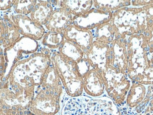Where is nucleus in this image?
<instances>
[{"instance_id": "nucleus-24", "label": "nucleus", "mask_w": 153, "mask_h": 115, "mask_svg": "<svg viewBox=\"0 0 153 115\" xmlns=\"http://www.w3.org/2000/svg\"><path fill=\"white\" fill-rule=\"evenodd\" d=\"M131 6L129 0H117V1H98L94 0L93 8L106 12L114 13L118 9Z\"/></svg>"}, {"instance_id": "nucleus-4", "label": "nucleus", "mask_w": 153, "mask_h": 115, "mask_svg": "<svg viewBox=\"0 0 153 115\" xmlns=\"http://www.w3.org/2000/svg\"><path fill=\"white\" fill-rule=\"evenodd\" d=\"M51 62L62 81L67 96L83 95V78L78 72L76 63L62 57L58 51H53Z\"/></svg>"}, {"instance_id": "nucleus-27", "label": "nucleus", "mask_w": 153, "mask_h": 115, "mask_svg": "<svg viewBox=\"0 0 153 115\" xmlns=\"http://www.w3.org/2000/svg\"><path fill=\"white\" fill-rule=\"evenodd\" d=\"M140 83L145 86L153 85V53L150 54L148 67L143 74Z\"/></svg>"}, {"instance_id": "nucleus-8", "label": "nucleus", "mask_w": 153, "mask_h": 115, "mask_svg": "<svg viewBox=\"0 0 153 115\" xmlns=\"http://www.w3.org/2000/svg\"><path fill=\"white\" fill-rule=\"evenodd\" d=\"M39 48V41L22 36L14 45L9 48L4 49L7 67L4 76L0 82L6 81L11 68L14 64L36 53Z\"/></svg>"}, {"instance_id": "nucleus-13", "label": "nucleus", "mask_w": 153, "mask_h": 115, "mask_svg": "<svg viewBox=\"0 0 153 115\" xmlns=\"http://www.w3.org/2000/svg\"><path fill=\"white\" fill-rule=\"evenodd\" d=\"M83 90L86 96L97 98L106 93L101 72L91 68L83 78Z\"/></svg>"}, {"instance_id": "nucleus-20", "label": "nucleus", "mask_w": 153, "mask_h": 115, "mask_svg": "<svg viewBox=\"0 0 153 115\" xmlns=\"http://www.w3.org/2000/svg\"><path fill=\"white\" fill-rule=\"evenodd\" d=\"M147 93V86L140 83H133L126 97L125 105L132 110L137 106L145 98Z\"/></svg>"}, {"instance_id": "nucleus-38", "label": "nucleus", "mask_w": 153, "mask_h": 115, "mask_svg": "<svg viewBox=\"0 0 153 115\" xmlns=\"http://www.w3.org/2000/svg\"><path fill=\"white\" fill-rule=\"evenodd\" d=\"M141 115H144V114H141Z\"/></svg>"}, {"instance_id": "nucleus-30", "label": "nucleus", "mask_w": 153, "mask_h": 115, "mask_svg": "<svg viewBox=\"0 0 153 115\" xmlns=\"http://www.w3.org/2000/svg\"><path fill=\"white\" fill-rule=\"evenodd\" d=\"M6 59L4 54V49L2 47H0V81L2 79L6 72Z\"/></svg>"}, {"instance_id": "nucleus-35", "label": "nucleus", "mask_w": 153, "mask_h": 115, "mask_svg": "<svg viewBox=\"0 0 153 115\" xmlns=\"http://www.w3.org/2000/svg\"><path fill=\"white\" fill-rule=\"evenodd\" d=\"M153 114V99L149 103L148 107H146L143 114L144 115H151Z\"/></svg>"}, {"instance_id": "nucleus-31", "label": "nucleus", "mask_w": 153, "mask_h": 115, "mask_svg": "<svg viewBox=\"0 0 153 115\" xmlns=\"http://www.w3.org/2000/svg\"><path fill=\"white\" fill-rule=\"evenodd\" d=\"M27 110L0 109V115H26Z\"/></svg>"}, {"instance_id": "nucleus-17", "label": "nucleus", "mask_w": 153, "mask_h": 115, "mask_svg": "<svg viewBox=\"0 0 153 115\" xmlns=\"http://www.w3.org/2000/svg\"><path fill=\"white\" fill-rule=\"evenodd\" d=\"M54 9L51 1L39 0L37 1V4L30 13L29 17L36 24L44 26L47 24Z\"/></svg>"}, {"instance_id": "nucleus-10", "label": "nucleus", "mask_w": 153, "mask_h": 115, "mask_svg": "<svg viewBox=\"0 0 153 115\" xmlns=\"http://www.w3.org/2000/svg\"><path fill=\"white\" fill-rule=\"evenodd\" d=\"M112 15L113 13L100 11L92 7L84 14L74 16L72 24L82 29L92 31L102 24L109 22Z\"/></svg>"}, {"instance_id": "nucleus-21", "label": "nucleus", "mask_w": 153, "mask_h": 115, "mask_svg": "<svg viewBox=\"0 0 153 115\" xmlns=\"http://www.w3.org/2000/svg\"><path fill=\"white\" fill-rule=\"evenodd\" d=\"M92 31L94 40L106 45H109L114 40L117 39V31L111 21L99 26Z\"/></svg>"}, {"instance_id": "nucleus-11", "label": "nucleus", "mask_w": 153, "mask_h": 115, "mask_svg": "<svg viewBox=\"0 0 153 115\" xmlns=\"http://www.w3.org/2000/svg\"><path fill=\"white\" fill-rule=\"evenodd\" d=\"M9 17L18 28L21 35L40 41L46 32L45 27L34 22L29 16L17 15L7 11Z\"/></svg>"}, {"instance_id": "nucleus-37", "label": "nucleus", "mask_w": 153, "mask_h": 115, "mask_svg": "<svg viewBox=\"0 0 153 115\" xmlns=\"http://www.w3.org/2000/svg\"><path fill=\"white\" fill-rule=\"evenodd\" d=\"M123 115H133L131 114V113H127V114H123Z\"/></svg>"}, {"instance_id": "nucleus-28", "label": "nucleus", "mask_w": 153, "mask_h": 115, "mask_svg": "<svg viewBox=\"0 0 153 115\" xmlns=\"http://www.w3.org/2000/svg\"><path fill=\"white\" fill-rule=\"evenodd\" d=\"M143 35L148 47L149 52L150 54L153 53V23L145 30Z\"/></svg>"}, {"instance_id": "nucleus-5", "label": "nucleus", "mask_w": 153, "mask_h": 115, "mask_svg": "<svg viewBox=\"0 0 153 115\" xmlns=\"http://www.w3.org/2000/svg\"><path fill=\"white\" fill-rule=\"evenodd\" d=\"M128 66L127 74L133 83H140L148 67L150 53L143 34L134 35L128 38Z\"/></svg>"}, {"instance_id": "nucleus-25", "label": "nucleus", "mask_w": 153, "mask_h": 115, "mask_svg": "<svg viewBox=\"0 0 153 115\" xmlns=\"http://www.w3.org/2000/svg\"><path fill=\"white\" fill-rule=\"evenodd\" d=\"M36 4V0H16L14 6L9 11L14 14L29 16Z\"/></svg>"}, {"instance_id": "nucleus-12", "label": "nucleus", "mask_w": 153, "mask_h": 115, "mask_svg": "<svg viewBox=\"0 0 153 115\" xmlns=\"http://www.w3.org/2000/svg\"><path fill=\"white\" fill-rule=\"evenodd\" d=\"M127 40H114L109 45L110 66L123 73H127L128 66Z\"/></svg>"}, {"instance_id": "nucleus-7", "label": "nucleus", "mask_w": 153, "mask_h": 115, "mask_svg": "<svg viewBox=\"0 0 153 115\" xmlns=\"http://www.w3.org/2000/svg\"><path fill=\"white\" fill-rule=\"evenodd\" d=\"M65 97L37 86L28 110L36 115H60Z\"/></svg>"}, {"instance_id": "nucleus-18", "label": "nucleus", "mask_w": 153, "mask_h": 115, "mask_svg": "<svg viewBox=\"0 0 153 115\" xmlns=\"http://www.w3.org/2000/svg\"><path fill=\"white\" fill-rule=\"evenodd\" d=\"M3 18L5 29L2 47L3 49H7L14 45L22 36L21 35L16 25L10 18L8 13L3 12Z\"/></svg>"}, {"instance_id": "nucleus-15", "label": "nucleus", "mask_w": 153, "mask_h": 115, "mask_svg": "<svg viewBox=\"0 0 153 115\" xmlns=\"http://www.w3.org/2000/svg\"><path fill=\"white\" fill-rule=\"evenodd\" d=\"M74 16L66 9L56 7L44 26L46 31L63 32L73 24Z\"/></svg>"}, {"instance_id": "nucleus-34", "label": "nucleus", "mask_w": 153, "mask_h": 115, "mask_svg": "<svg viewBox=\"0 0 153 115\" xmlns=\"http://www.w3.org/2000/svg\"><path fill=\"white\" fill-rule=\"evenodd\" d=\"M131 6L133 7H143L145 6L152 4L153 0H146V1H131Z\"/></svg>"}, {"instance_id": "nucleus-22", "label": "nucleus", "mask_w": 153, "mask_h": 115, "mask_svg": "<svg viewBox=\"0 0 153 115\" xmlns=\"http://www.w3.org/2000/svg\"><path fill=\"white\" fill-rule=\"evenodd\" d=\"M65 40L63 32L46 31L39 41L40 46L51 51H57Z\"/></svg>"}, {"instance_id": "nucleus-9", "label": "nucleus", "mask_w": 153, "mask_h": 115, "mask_svg": "<svg viewBox=\"0 0 153 115\" xmlns=\"http://www.w3.org/2000/svg\"><path fill=\"white\" fill-rule=\"evenodd\" d=\"M84 57L91 68L102 73L110 66L109 45L94 40Z\"/></svg>"}, {"instance_id": "nucleus-33", "label": "nucleus", "mask_w": 153, "mask_h": 115, "mask_svg": "<svg viewBox=\"0 0 153 115\" xmlns=\"http://www.w3.org/2000/svg\"><path fill=\"white\" fill-rule=\"evenodd\" d=\"M4 21L3 18V12H0V47H2L4 38Z\"/></svg>"}, {"instance_id": "nucleus-36", "label": "nucleus", "mask_w": 153, "mask_h": 115, "mask_svg": "<svg viewBox=\"0 0 153 115\" xmlns=\"http://www.w3.org/2000/svg\"><path fill=\"white\" fill-rule=\"evenodd\" d=\"M26 115H36V114H33V113H31V112H30L29 110H26Z\"/></svg>"}, {"instance_id": "nucleus-19", "label": "nucleus", "mask_w": 153, "mask_h": 115, "mask_svg": "<svg viewBox=\"0 0 153 115\" xmlns=\"http://www.w3.org/2000/svg\"><path fill=\"white\" fill-rule=\"evenodd\" d=\"M59 7L66 9L73 16H79L89 11L93 7L92 0H64L60 1Z\"/></svg>"}, {"instance_id": "nucleus-2", "label": "nucleus", "mask_w": 153, "mask_h": 115, "mask_svg": "<svg viewBox=\"0 0 153 115\" xmlns=\"http://www.w3.org/2000/svg\"><path fill=\"white\" fill-rule=\"evenodd\" d=\"M111 22L117 31V39L143 34L153 23V4L143 7H128L113 13Z\"/></svg>"}, {"instance_id": "nucleus-26", "label": "nucleus", "mask_w": 153, "mask_h": 115, "mask_svg": "<svg viewBox=\"0 0 153 115\" xmlns=\"http://www.w3.org/2000/svg\"><path fill=\"white\" fill-rule=\"evenodd\" d=\"M153 99V85L147 86V93L145 95V98L140 104L135 107V108L132 109L131 113L133 115H141L143 114L144 111L148 107L149 103Z\"/></svg>"}, {"instance_id": "nucleus-39", "label": "nucleus", "mask_w": 153, "mask_h": 115, "mask_svg": "<svg viewBox=\"0 0 153 115\" xmlns=\"http://www.w3.org/2000/svg\"><path fill=\"white\" fill-rule=\"evenodd\" d=\"M151 115H153V114H151Z\"/></svg>"}, {"instance_id": "nucleus-32", "label": "nucleus", "mask_w": 153, "mask_h": 115, "mask_svg": "<svg viewBox=\"0 0 153 115\" xmlns=\"http://www.w3.org/2000/svg\"><path fill=\"white\" fill-rule=\"evenodd\" d=\"M16 0L0 1V12H7L10 11L14 6Z\"/></svg>"}, {"instance_id": "nucleus-16", "label": "nucleus", "mask_w": 153, "mask_h": 115, "mask_svg": "<svg viewBox=\"0 0 153 115\" xmlns=\"http://www.w3.org/2000/svg\"><path fill=\"white\" fill-rule=\"evenodd\" d=\"M39 86L45 91L53 92L61 96L65 97L66 95L62 81L52 64L45 72L42 79L41 84Z\"/></svg>"}, {"instance_id": "nucleus-6", "label": "nucleus", "mask_w": 153, "mask_h": 115, "mask_svg": "<svg viewBox=\"0 0 153 115\" xmlns=\"http://www.w3.org/2000/svg\"><path fill=\"white\" fill-rule=\"evenodd\" d=\"M101 74L107 96L119 108L124 106L126 95L133 84L127 73L121 72L108 66Z\"/></svg>"}, {"instance_id": "nucleus-23", "label": "nucleus", "mask_w": 153, "mask_h": 115, "mask_svg": "<svg viewBox=\"0 0 153 115\" xmlns=\"http://www.w3.org/2000/svg\"><path fill=\"white\" fill-rule=\"evenodd\" d=\"M62 57L77 63L84 58L85 53L75 44L65 39L57 50Z\"/></svg>"}, {"instance_id": "nucleus-3", "label": "nucleus", "mask_w": 153, "mask_h": 115, "mask_svg": "<svg viewBox=\"0 0 153 115\" xmlns=\"http://www.w3.org/2000/svg\"><path fill=\"white\" fill-rule=\"evenodd\" d=\"M60 115H120V110L108 96L94 98L83 95L65 98Z\"/></svg>"}, {"instance_id": "nucleus-29", "label": "nucleus", "mask_w": 153, "mask_h": 115, "mask_svg": "<svg viewBox=\"0 0 153 115\" xmlns=\"http://www.w3.org/2000/svg\"><path fill=\"white\" fill-rule=\"evenodd\" d=\"M76 66H77L78 72H79V74L81 75L82 78H84V76H85L91 69L90 64L88 63L87 61L85 59V57L82 59H81L79 62L76 63Z\"/></svg>"}, {"instance_id": "nucleus-1", "label": "nucleus", "mask_w": 153, "mask_h": 115, "mask_svg": "<svg viewBox=\"0 0 153 115\" xmlns=\"http://www.w3.org/2000/svg\"><path fill=\"white\" fill-rule=\"evenodd\" d=\"M52 54L53 51L40 46L38 52L13 66L6 81L39 86L45 72L52 64Z\"/></svg>"}, {"instance_id": "nucleus-14", "label": "nucleus", "mask_w": 153, "mask_h": 115, "mask_svg": "<svg viewBox=\"0 0 153 115\" xmlns=\"http://www.w3.org/2000/svg\"><path fill=\"white\" fill-rule=\"evenodd\" d=\"M63 35L65 39L77 45L85 54L90 48L94 41L93 31L82 29L74 24H72L65 30Z\"/></svg>"}]
</instances>
